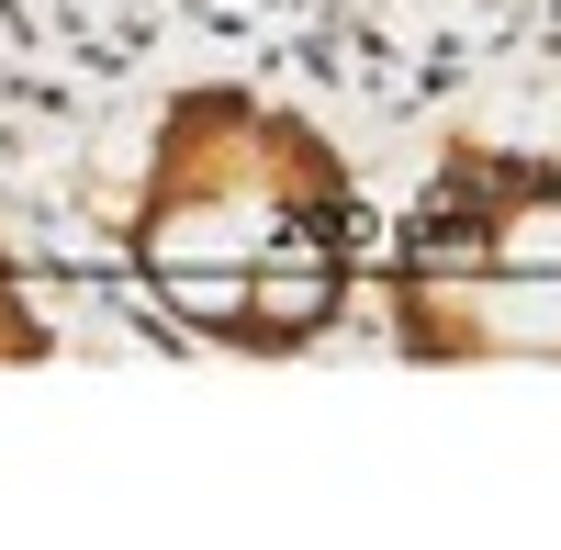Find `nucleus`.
<instances>
[{"instance_id":"1","label":"nucleus","mask_w":561,"mask_h":550,"mask_svg":"<svg viewBox=\"0 0 561 550\" xmlns=\"http://www.w3.org/2000/svg\"><path fill=\"white\" fill-rule=\"evenodd\" d=\"M124 270L225 359H293L348 326L370 282L359 169L314 113L248 79H180L147 124Z\"/></svg>"},{"instance_id":"2","label":"nucleus","mask_w":561,"mask_h":550,"mask_svg":"<svg viewBox=\"0 0 561 550\" xmlns=\"http://www.w3.org/2000/svg\"><path fill=\"white\" fill-rule=\"evenodd\" d=\"M45 359H57V326H45L23 259H12V237H0V371H45Z\"/></svg>"}]
</instances>
